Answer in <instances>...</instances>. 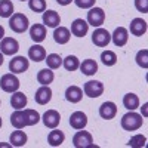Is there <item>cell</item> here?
Masks as SVG:
<instances>
[{"instance_id":"obj_2","label":"cell","mask_w":148,"mask_h":148,"mask_svg":"<svg viewBox=\"0 0 148 148\" xmlns=\"http://www.w3.org/2000/svg\"><path fill=\"white\" fill-rule=\"evenodd\" d=\"M28 25H30L28 18L24 14H19V12H18V14H14L9 18V27H10V30L18 33V34L25 33L28 30Z\"/></svg>"},{"instance_id":"obj_11","label":"cell","mask_w":148,"mask_h":148,"mask_svg":"<svg viewBox=\"0 0 148 148\" xmlns=\"http://www.w3.org/2000/svg\"><path fill=\"white\" fill-rule=\"evenodd\" d=\"M111 40H113V43L117 47L125 46L127 43V40H129V31L125 27H117L114 30V33L111 34Z\"/></svg>"},{"instance_id":"obj_12","label":"cell","mask_w":148,"mask_h":148,"mask_svg":"<svg viewBox=\"0 0 148 148\" xmlns=\"http://www.w3.org/2000/svg\"><path fill=\"white\" fill-rule=\"evenodd\" d=\"M70 125L73 129L76 130H80V129H84L86 125H88V117L83 111H74L70 117Z\"/></svg>"},{"instance_id":"obj_1","label":"cell","mask_w":148,"mask_h":148,"mask_svg":"<svg viewBox=\"0 0 148 148\" xmlns=\"http://www.w3.org/2000/svg\"><path fill=\"white\" fill-rule=\"evenodd\" d=\"M144 123V119L142 116H139L138 113H135V111H129V113H126L125 116L121 117V127L125 130H138Z\"/></svg>"},{"instance_id":"obj_29","label":"cell","mask_w":148,"mask_h":148,"mask_svg":"<svg viewBox=\"0 0 148 148\" xmlns=\"http://www.w3.org/2000/svg\"><path fill=\"white\" fill-rule=\"evenodd\" d=\"M14 15V5L10 0H0V16L10 18Z\"/></svg>"},{"instance_id":"obj_8","label":"cell","mask_w":148,"mask_h":148,"mask_svg":"<svg viewBox=\"0 0 148 148\" xmlns=\"http://www.w3.org/2000/svg\"><path fill=\"white\" fill-rule=\"evenodd\" d=\"M19 51V43L18 40L12 39V37H3L2 42H0V52L3 55H15Z\"/></svg>"},{"instance_id":"obj_42","label":"cell","mask_w":148,"mask_h":148,"mask_svg":"<svg viewBox=\"0 0 148 148\" xmlns=\"http://www.w3.org/2000/svg\"><path fill=\"white\" fill-rule=\"evenodd\" d=\"M0 127H2V117H0Z\"/></svg>"},{"instance_id":"obj_9","label":"cell","mask_w":148,"mask_h":148,"mask_svg":"<svg viewBox=\"0 0 148 148\" xmlns=\"http://www.w3.org/2000/svg\"><path fill=\"white\" fill-rule=\"evenodd\" d=\"M30 67V62L27 58L24 56H15L10 59L9 62V70L14 73V74H21V73H25Z\"/></svg>"},{"instance_id":"obj_24","label":"cell","mask_w":148,"mask_h":148,"mask_svg":"<svg viewBox=\"0 0 148 148\" xmlns=\"http://www.w3.org/2000/svg\"><path fill=\"white\" fill-rule=\"evenodd\" d=\"M10 145H14V147H24L27 144V135L24 130L21 129H16L10 133Z\"/></svg>"},{"instance_id":"obj_25","label":"cell","mask_w":148,"mask_h":148,"mask_svg":"<svg viewBox=\"0 0 148 148\" xmlns=\"http://www.w3.org/2000/svg\"><path fill=\"white\" fill-rule=\"evenodd\" d=\"M65 139V135L62 130H58L56 127L51 130V133H49V136H47V142L51 147H59V145H62Z\"/></svg>"},{"instance_id":"obj_6","label":"cell","mask_w":148,"mask_h":148,"mask_svg":"<svg viewBox=\"0 0 148 148\" xmlns=\"http://www.w3.org/2000/svg\"><path fill=\"white\" fill-rule=\"evenodd\" d=\"M111 42V34L105 30V28H101L98 27L93 34H92V43L98 47H105L108 46V43Z\"/></svg>"},{"instance_id":"obj_35","label":"cell","mask_w":148,"mask_h":148,"mask_svg":"<svg viewBox=\"0 0 148 148\" xmlns=\"http://www.w3.org/2000/svg\"><path fill=\"white\" fill-rule=\"evenodd\" d=\"M136 64L141 68H148V51L147 49H141L136 53Z\"/></svg>"},{"instance_id":"obj_40","label":"cell","mask_w":148,"mask_h":148,"mask_svg":"<svg viewBox=\"0 0 148 148\" xmlns=\"http://www.w3.org/2000/svg\"><path fill=\"white\" fill-rule=\"evenodd\" d=\"M3 37H5V28H3L2 25H0V40H2Z\"/></svg>"},{"instance_id":"obj_5","label":"cell","mask_w":148,"mask_h":148,"mask_svg":"<svg viewBox=\"0 0 148 148\" xmlns=\"http://www.w3.org/2000/svg\"><path fill=\"white\" fill-rule=\"evenodd\" d=\"M83 92L89 98H99L104 93V84L98 80H89L83 84Z\"/></svg>"},{"instance_id":"obj_26","label":"cell","mask_w":148,"mask_h":148,"mask_svg":"<svg viewBox=\"0 0 148 148\" xmlns=\"http://www.w3.org/2000/svg\"><path fill=\"white\" fill-rule=\"evenodd\" d=\"M10 105L15 110H22L24 107H27V96L18 90L12 93V98H10Z\"/></svg>"},{"instance_id":"obj_43","label":"cell","mask_w":148,"mask_h":148,"mask_svg":"<svg viewBox=\"0 0 148 148\" xmlns=\"http://www.w3.org/2000/svg\"><path fill=\"white\" fill-rule=\"evenodd\" d=\"M21 2H25V0H21Z\"/></svg>"},{"instance_id":"obj_38","label":"cell","mask_w":148,"mask_h":148,"mask_svg":"<svg viewBox=\"0 0 148 148\" xmlns=\"http://www.w3.org/2000/svg\"><path fill=\"white\" fill-rule=\"evenodd\" d=\"M135 8L142 14H148V0H135Z\"/></svg>"},{"instance_id":"obj_15","label":"cell","mask_w":148,"mask_h":148,"mask_svg":"<svg viewBox=\"0 0 148 148\" xmlns=\"http://www.w3.org/2000/svg\"><path fill=\"white\" fill-rule=\"evenodd\" d=\"M88 30H89V24L82 18L74 19L73 24H71V33L76 37H84L86 33H88Z\"/></svg>"},{"instance_id":"obj_41","label":"cell","mask_w":148,"mask_h":148,"mask_svg":"<svg viewBox=\"0 0 148 148\" xmlns=\"http://www.w3.org/2000/svg\"><path fill=\"white\" fill-rule=\"evenodd\" d=\"M3 59H5V58H3V53L0 52V67H2V64H3Z\"/></svg>"},{"instance_id":"obj_19","label":"cell","mask_w":148,"mask_h":148,"mask_svg":"<svg viewBox=\"0 0 148 148\" xmlns=\"http://www.w3.org/2000/svg\"><path fill=\"white\" fill-rule=\"evenodd\" d=\"M83 98V90L79 88V86H70L65 90V99L71 104H77L82 101Z\"/></svg>"},{"instance_id":"obj_23","label":"cell","mask_w":148,"mask_h":148,"mask_svg":"<svg viewBox=\"0 0 148 148\" xmlns=\"http://www.w3.org/2000/svg\"><path fill=\"white\" fill-rule=\"evenodd\" d=\"M55 79V74L51 68H43L37 73V82H39L42 86H49Z\"/></svg>"},{"instance_id":"obj_21","label":"cell","mask_w":148,"mask_h":148,"mask_svg":"<svg viewBox=\"0 0 148 148\" xmlns=\"http://www.w3.org/2000/svg\"><path fill=\"white\" fill-rule=\"evenodd\" d=\"M70 37H71V33L68 28L65 27H56L55 31H53V40L58 43V45H65L70 42Z\"/></svg>"},{"instance_id":"obj_34","label":"cell","mask_w":148,"mask_h":148,"mask_svg":"<svg viewBox=\"0 0 148 148\" xmlns=\"http://www.w3.org/2000/svg\"><path fill=\"white\" fill-rule=\"evenodd\" d=\"M28 6L33 12L40 14L46 10V0H28Z\"/></svg>"},{"instance_id":"obj_10","label":"cell","mask_w":148,"mask_h":148,"mask_svg":"<svg viewBox=\"0 0 148 148\" xmlns=\"http://www.w3.org/2000/svg\"><path fill=\"white\" fill-rule=\"evenodd\" d=\"M42 120H43V125L47 129H55V127H58L59 121H61V116L56 110H47L43 114Z\"/></svg>"},{"instance_id":"obj_14","label":"cell","mask_w":148,"mask_h":148,"mask_svg":"<svg viewBox=\"0 0 148 148\" xmlns=\"http://www.w3.org/2000/svg\"><path fill=\"white\" fill-rule=\"evenodd\" d=\"M34 99L39 105H46L49 101L52 99V89L49 86H42L36 90V95H34Z\"/></svg>"},{"instance_id":"obj_44","label":"cell","mask_w":148,"mask_h":148,"mask_svg":"<svg viewBox=\"0 0 148 148\" xmlns=\"http://www.w3.org/2000/svg\"><path fill=\"white\" fill-rule=\"evenodd\" d=\"M0 104H2V101H0Z\"/></svg>"},{"instance_id":"obj_18","label":"cell","mask_w":148,"mask_h":148,"mask_svg":"<svg viewBox=\"0 0 148 148\" xmlns=\"http://www.w3.org/2000/svg\"><path fill=\"white\" fill-rule=\"evenodd\" d=\"M129 30H130V33H132L133 36L141 37V36H144V34L147 33V22H145L142 18H135V19H132V22H130Z\"/></svg>"},{"instance_id":"obj_39","label":"cell","mask_w":148,"mask_h":148,"mask_svg":"<svg viewBox=\"0 0 148 148\" xmlns=\"http://www.w3.org/2000/svg\"><path fill=\"white\" fill-rule=\"evenodd\" d=\"M71 2H73V0H56V3L61 5V6H67V5H70Z\"/></svg>"},{"instance_id":"obj_7","label":"cell","mask_w":148,"mask_h":148,"mask_svg":"<svg viewBox=\"0 0 148 148\" xmlns=\"http://www.w3.org/2000/svg\"><path fill=\"white\" fill-rule=\"evenodd\" d=\"M105 21V12L101 8H90V10L88 12V22L92 27H101Z\"/></svg>"},{"instance_id":"obj_3","label":"cell","mask_w":148,"mask_h":148,"mask_svg":"<svg viewBox=\"0 0 148 148\" xmlns=\"http://www.w3.org/2000/svg\"><path fill=\"white\" fill-rule=\"evenodd\" d=\"M19 80L18 77L15 76L14 73H8L5 74V76H2V79H0V88H2V90L8 92V93H14L19 89Z\"/></svg>"},{"instance_id":"obj_31","label":"cell","mask_w":148,"mask_h":148,"mask_svg":"<svg viewBox=\"0 0 148 148\" xmlns=\"http://www.w3.org/2000/svg\"><path fill=\"white\" fill-rule=\"evenodd\" d=\"M45 61H46V64H47V68H51V70H56V68H59L61 65H62V58H61L58 53L47 55L45 58Z\"/></svg>"},{"instance_id":"obj_16","label":"cell","mask_w":148,"mask_h":148,"mask_svg":"<svg viewBox=\"0 0 148 148\" xmlns=\"http://www.w3.org/2000/svg\"><path fill=\"white\" fill-rule=\"evenodd\" d=\"M30 37L36 43H42L46 39V27L45 24H33L30 28Z\"/></svg>"},{"instance_id":"obj_36","label":"cell","mask_w":148,"mask_h":148,"mask_svg":"<svg viewBox=\"0 0 148 148\" xmlns=\"http://www.w3.org/2000/svg\"><path fill=\"white\" fill-rule=\"evenodd\" d=\"M145 136L144 135H135V136L127 142V145L129 147H132V148H141V147H144L145 145Z\"/></svg>"},{"instance_id":"obj_27","label":"cell","mask_w":148,"mask_h":148,"mask_svg":"<svg viewBox=\"0 0 148 148\" xmlns=\"http://www.w3.org/2000/svg\"><path fill=\"white\" fill-rule=\"evenodd\" d=\"M84 76H93L95 73H98V64L95 59H84L79 67Z\"/></svg>"},{"instance_id":"obj_33","label":"cell","mask_w":148,"mask_h":148,"mask_svg":"<svg viewBox=\"0 0 148 148\" xmlns=\"http://www.w3.org/2000/svg\"><path fill=\"white\" fill-rule=\"evenodd\" d=\"M101 61L105 67H113L117 62V55L113 51H104L101 53Z\"/></svg>"},{"instance_id":"obj_20","label":"cell","mask_w":148,"mask_h":148,"mask_svg":"<svg viewBox=\"0 0 148 148\" xmlns=\"http://www.w3.org/2000/svg\"><path fill=\"white\" fill-rule=\"evenodd\" d=\"M28 58L31 61H34V62H42V61H45L46 58V51L45 47L40 46V45H34L28 49Z\"/></svg>"},{"instance_id":"obj_4","label":"cell","mask_w":148,"mask_h":148,"mask_svg":"<svg viewBox=\"0 0 148 148\" xmlns=\"http://www.w3.org/2000/svg\"><path fill=\"white\" fill-rule=\"evenodd\" d=\"M73 145L76 148H89V147H93V138H92V135L88 130L80 129L73 136Z\"/></svg>"},{"instance_id":"obj_28","label":"cell","mask_w":148,"mask_h":148,"mask_svg":"<svg viewBox=\"0 0 148 148\" xmlns=\"http://www.w3.org/2000/svg\"><path fill=\"white\" fill-rule=\"evenodd\" d=\"M123 105H125L126 110L132 111V110H136L139 107V98L138 95L135 93H126L123 96Z\"/></svg>"},{"instance_id":"obj_30","label":"cell","mask_w":148,"mask_h":148,"mask_svg":"<svg viewBox=\"0 0 148 148\" xmlns=\"http://www.w3.org/2000/svg\"><path fill=\"white\" fill-rule=\"evenodd\" d=\"M24 116H25V123H27V126H34L37 125V123L40 121V114L37 113L36 110H24Z\"/></svg>"},{"instance_id":"obj_32","label":"cell","mask_w":148,"mask_h":148,"mask_svg":"<svg viewBox=\"0 0 148 148\" xmlns=\"http://www.w3.org/2000/svg\"><path fill=\"white\" fill-rule=\"evenodd\" d=\"M62 64H64V68L67 71H76L79 67H80V61L77 56H74V55H68L64 61H62Z\"/></svg>"},{"instance_id":"obj_13","label":"cell","mask_w":148,"mask_h":148,"mask_svg":"<svg viewBox=\"0 0 148 148\" xmlns=\"http://www.w3.org/2000/svg\"><path fill=\"white\" fill-rule=\"evenodd\" d=\"M43 24L47 28H56L61 24V16L55 10H45L43 12Z\"/></svg>"},{"instance_id":"obj_37","label":"cell","mask_w":148,"mask_h":148,"mask_svg":"<svg viewBox=\"0 0 148 148\" xmlns=\"http://www.w3.org/2000/svg\"><path fill=\"white\" fill-rule=\"evenodd\" d=\"M95 2L96 0H74L76 6L80 8V9H90V8L95 6Z\"/></svg>"},{"instance_id":"obj_17","label":"cell","mask_w":148,"mask_h":148,"mask_svg":"<svg viewBox=\"0 0 148 148\" xmlns=\"http://www.w3.org/2000/svg\"><path fill=\"white\" fill-rule=\"evenodd\" d=\"M117 114V107L114 102H111V101H107L104 102L101 107H99V116L105 120H111V119H114Z\"/></svg>"},{"instance_id":"obj_22","label":"cell","mask_w":148,"mask_h":148,"mask_svg":"<svg viewBox=\"0 0 148 148\" xmlns=\"http://www.w3.org/2000/svg\"><path fill=\"white\" fill-rule=\"evenodd\" d=\"M10 125L15 129H24L27 126L25 123V116H24L22 110H15V113H12L10 116Z\"/></svg>"}]
</instances>
